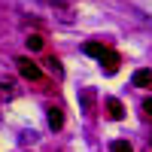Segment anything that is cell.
<instances>
[{
  "label": "cell",
  "mask_w": 152,
  "mask_h": 152,
  "mask_svg": "<svg viewBox=\"0 0 152 152\" xmlns=\"http://www.w3.org/2000/svg\"><path fill=\"white\" fill-rule=\"evenodd\" d=\"M12 85H15V82H12V79H9V76H0V88H6V91H9V88H12Z\"/></svg>",
  "instance_id": "7c38bea8"
},
{
  "label": "cell",
  "mask_w": 152,
  "mask_h": 152,
  "mask_svg": "<svg viewBox=\"0 0 152 152\" xmlns=\"http://www.w3.org/2000/svg\"><path fill=\"white\" fill-rule=\"evenodd\" d=\"M134 85L137 88H149V91H152V70H146V67L137 70L134 73Z\"/></svg>",
  "instance_id": "5b68a950"
},
{
  "label": "cell",
  "mask_w": 152,
  "mask_h": 152,
  "mask_svg": "<svg viewBox=\"0 0 152 152\" xmlns=\"http://www.w3.org/2000/svg\"><path fill=\"white\" fill-rule=\"evenodd\" d=\"M140 110H143V116H149V119H152V97H146V100H143Z\"/></svg>",
  "instance_id": "8fae6325"
},
{
  "label": "cell",
  "mask_w": 152,
  "mask_h": 152,
  "mask_svg": "<svg viewBox=\"0 0 152 152\" xmlns=\"http://www.w3.org/2000/svg\"><path fill=\"white\" fill-rule=\"evenodd\" d=\"M15 67H18V73L24 76V79H31V82H40L43 79V67L37 64V61H31V58H15Z\"/></svg>",
  "instance_id": "6da1fadb"
},
{
  "label": "cell",
  "mask_w": 152,
  "mask_h": 152,
  "mask_svg": "<svg viewBox=\"0 0 152 152\" xmlns=\"http://www.w3.org/2000/svg\"><path fill=\"white\" fill-rule=\"evenodd\" d=\"M110 152H134V146L128 140H113L110 143Z\"/></svg>",
  "instance_id": "30bf717a"
},
{
  "label": "cell",
  "mask_w": 152,
  "mask_h": 152,
  "mask_svg": "<svg viewBox=\"0 0 152 152\" xmlns=\"http://www.w3.org/2000/svg\"><path fill=\"white\" fill-rule=\"evenodd\" d=\"M149 152H152V149H149Z\"/></svg>",
  "instance_id": "4fadbf2b"
},
{
  "label": "cell",
  "mask_w": 152,
  "mask_h": 152,
  "mask_svg": "<svg viewBox=\"0 0 152 152\" xmlns=\"http://www.w3.org/2000/svg\"><path fill=\"white\" fill-rule=\"evenodd\" d=\"M85 55H91V58H104V55H107V46H104V43H85Z\"/></svg>",
  "instance_id": "52a82bcc"
},
{
  "label": "cell",
  "mask_w": 152,
  "mask_h": 152,
  "mask_svg": "<svg viewBox=\"0 0 152 152\" xmlns=\"http://www.w3.org/2000/svg\"><path fill=\"white\" fill-rule=\"evenodd\" d=\"M46 113H49V128H52V131L64 128V113H61V107H49Z\"/></svg>",
  "instance_id": "277c9868"
},
{
  "label": "cell",
  "mask_w": 152,
  "mask_h": 152,
  "mask_svg": "<svg viewBox=\"0 0 152 152\" xmlns=\"http://www.w3.org/2000/svg\"><path fill=\"white\" fill-rule=\"evenodd\" d=\"M107 110H110V119H116V122L125 116V107H122L119 97H107Z\"/></svg>",
  "instance_id": "8992f818"
},
{
  "label": "cell",
  "mask_w": 152,
  "mask_h": 152,
  "mask_svg": "<svg viewBox=\"0 0 152 152\" xmlns=\"http://www.w3.org/2000/svg\"><path fill=\"white\" fill-rule=\"evenodd\" d=\"M24 43H28L31 52H40V49H43V37H40V34H28V40H24Z\"/></svg>",
  "instance_id": "9c48e42d"
},
{
  "label": "cell",
  "mask_w": 152,
  "mask_h": 152,
  "mask_svg": "<svg viewBox=\"0 0 152 152\" xmlns=\"http://www.w3.org/2000/svg\"><path fill=\"white\" fill-rule=\"evenodd\" d=\"M119 64H122V58H119V52H113V49H107V55L100 58V67H104L107 73H116V70H119Z\"/></svg>",
  "instance_id": "3957f363"
},
{
  "label": "cell",
  "mask_w": 152,
  "mask_h": 152,
  "mask_svg": "<svg viewBox=\"0 0 152 152\" xmlns=\"http://www.w3.org/2000/svg\"><path fill=\"white\" fill-rule=\"evenodd\" d=\"M43 64H46V70L52 73V76H58V79H61V76H64V70H61V64H58V58H46Z\"/></svg>",
  "instance_id": "ba28073f"
},
{
  "label": "cell",
  "mask_w": 152,
  "mask_h": 152,
  "mask_svg": "<svg viewBox=\"0 0 152 152\" xmlns=\"http://www.w3.org/2000/svg\"><path fill=\"white\" fill-rule=\"evenodd\" d=\"M94 100H97L94 88H82V91H79V107H82V113L91 116V113H94Z\"/></svg>",
  "instance_id": "7a4b0ae2"
}]
</instances>
